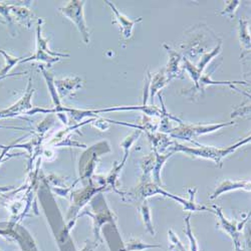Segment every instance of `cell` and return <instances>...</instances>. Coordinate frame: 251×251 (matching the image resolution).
<instances>
[{
  "label": "cell",
  "mask_w": 251,
  "mask_h": 251,
  "mask_svg": "<svg viewBox=\"0 0 251 251\" xmlns=\"http://www.w3.org/2000/svg\"><path fill=\"white\" fill-rule=\"evenodd\" d=\"M33 93H34V90L31 88V79H29L27 92L25 93V95L10 108L3 111H0V118H12V117L20 116L23 114L26 115L28 110H32L33 108L30 101Z\"/></svg>",
  "instance_id": "4"
},
{
  "label": "cell",
  "mask_w": 251,
  "mask_h": 251,
  "mask_svg": "<svg viewBox=\"0 0 251 251\" xmlns=\"http://www.w3.org/2000/svg\"><path fill=\"white\" fill-rule=\"evenodd\" d=\"M248 141H250V138H248L244 142L238 143V144H236L234 146H231V147L226 148V149H216V148H212V147H203V146H201V148H199V149H189V148H184L183 146H180V145H177L176 147H179L178 150H180V151H184V152L190 153V154H193V155L199 156V157L212 159L216 163H220L221 159L223 157L227 156L228 154H230L232 151H234L238 147V146H241L242 144H245Z\"/></svg>",
  "instance_id": "3"
},
{
  "label": "cell",
  "mask_w": 251,
  "mask_h": 251,
  "mask_svg": "<svg viewBox=\"0 0 251 251\" xmlns=\"http://www.w3.org/2000/svg\"><path fill=\"white\" fill-rule=\"evenodd\" d=\"M43 73H44V75L47 79V82H48V86H49V90L50 92V96L52 98V100L55 104V109H59L61 108L60 106V101H59V98L57 96V93H56V88L54 86V79H53V76L51 75V74L50 73H47L45 70H43Z\"/></svg>",
  "instance_id": "9"
},
{
  "label": "cell",
  "mask_w": 251,
  "mask_h": 251,
  "mask_svg": "<svg viewBox=\"0 0 251 251\" xmlns=\"http://www.w3.org/2000/svg\"><path fill=\"white\" fill-rule=\"evenodd\" d=\"M24 74V73H23ZM23 74H12V75H4V76H0V80H2V79H4V78H6V77H10V76H14L15 75H23Z\"/></svg>",
  "instance_id": "11"
},
{
  "label": "cell",
  "mask_w": 251,
  "mask_h": 251,
  "mask_svg": "<svg viewBox=\"0 0 251 251\" xmlns=\"http://www.w3.org/2000/svg\"><path fill=\"white\" fill-rule=\"evenodd\" d=\"M83 5H85V1H70L69 4L65 7L59 8L60 12L67 16L69 19L75 25L79 32L81 33L82 39L86 44L90 43V32L87 25V23L83 17Z\"/></svg>",
  "instance_id": "2"
},
{
  "label": "cell",
  "mask_w": 251,
  "mask_h": 251,
  "mask_svg": "<svg viewBox=\"0 0 251 251\" xmlns=\"http://www.w3.org/2000/svg\"><path fill=\"white\" fill-rule=\"evenodd\" d=\"M1 50H0V53H1Z\"/></svg>",
  "instance_id": "12"
},
{
  "label": "cell",
  "mask_w": 251,
  "mask_h": 251,
  "mask_svg": "<svg viewBox=\"0 0 251 251\" xmlns=\"http://www.w3.org/2000/svg\"><path fill=\"white\" fill-rule=\"evenodd\" d=\"M81 79L78 77H68L60 80H54V86L57 88L58 93L61 97H66L69 94L75 91L80 86Z\"/></svg>",
  "instance_id": "7"
},
{
  "label": "cell",
  "mask_w": 251,
  "mask_h": 251,
  "mask_svg": "<svg viewBox=\"0 0 251 251\" xmlns=\"http://www.w3.org/2000/svg\"><path fill=\"white\" fill-rule=\"evenodd\" d=\"M106 2L112 7L114 13L116 14L117 20H118L120 25H121V27H122L121 30H122V33H123L124 37H125V38H130L131 35H132V31H133V27H134L135 24H137L138 22H141L142 19L140 18V19H138V20H130L128 17H126V16H124L122 13H120V12L118 11V9L115 7V5L112 4L110 1H106Z\"/></svg>",
  "instance_id": "6"
},
{
  "label": "cell",
  "mask_w": 251,
  "mask_h": 251,
  "mask_svg": "<svg viewBox=\"0 0 251 251\" xmlns=\"http://www.w3.org/2000/svg\"><path fill=\"white\" fill-rule=\"evenodd\" d=\"M230 124H222V125H210V126H185L184 124H181V127L179 129H176L174 132L175 137L179 138H191L192 136H198L200 134H206L209 132H213L215 130H218L224 126H228Z\"/></svg>",
  "instance_id": "5"
},
{
  "label": "cell",
  "mask_w": 251,
  "mask_h": 251,
  "mask_svg": "<svg viewBox=\"0 0 251 251\" xmlns=\"http://www.w3.org/2000/svg\"><path fill=\"white\" fill-rule=\"evenodd\" d=\"M240 40L242 41V46L246 49H250V36L247 31V22L240 19Z\"/></svg>",
  "instance_id": "10"
},
{
  "label": "cell",
  "mask_w": 251,
  "mask_h": 251,
  "mask_svg": "<svg viewBox=\"0 0 251 251\" xmlns=\"http://www.w3.org/2000/svg\"><path fill=\"white\" fill-rule=\"evenodd\" d=\"M250 184V182L245 181V182H232V181H225L223 182L218 188L217 190L215 191V193L213 194V196L211 198H216L217 196H219L221 193H224L226 191L232 190V189H238V188H245L248 187Z\"/></svg>",
  "instance_id": "8"
},
{
  "label": "cell",
  "mask_w": 251,
  "mask_h": 251,
  "mask_svg": "<svg viewBox=\"0 0 251 251\" xmlns=\"http://www.w3.org/2000/svg\"><path fill=\"white\" fill-rule=\"evenodd\" d=\"M69 54L58 53V52H52L49 49V40L44 38L41 35V25L40 20L38 22L37 28H36V51L33 55L23 59L20 62H27L30 60H41L48 64L49 68L51 67V65L55 61L59 60V57H69Z\"/></svg>",
  "instance_id": "1"
}]
</instances>
